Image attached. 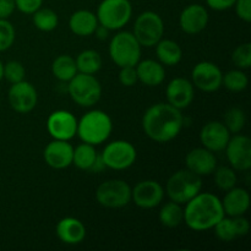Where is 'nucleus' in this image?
I'll return each instance as SVG.
<instances>
[{
  "label": "nucleus",
  "instance_id": "obj_1",
  "mask_svg": "<svg viewBox=\"0 0 251 251\" xmlns=\"http://www.w3.org/2000/svg\"><path fill=\"white\" fill-rule=\"evenodd\" d=\"M184 125L181 110L169 103L151 105L142 117V129L154 142L166 144L180 134Z\"/></svg>",
  "mask_w": 251,
  "mask_h": 251
},
{
  "label": "nucleus",
  "instance_id": "obj_2",
  "mask_svg": "<svg viewBox=\"0 0 251 251\" xmlns=\"http://www.w3.org/2000/svg\"><path fill=\"white\" fill-rule=\"evenodd\" d=\"M222 201L211 193H199L184 207V222L195 232L212 229L225 217Z\"/></svg>",
  "mask_w": 251,
  "mask_h": 251
},
{
  "label": "nucleus",
  "instance_id": "obj_3",
  "mask_svg": "<svg viewBox=\"0 0 251 251\" xmlns=\"http://www.w3.org/2000/svg\"><path fill=\"white\" fill-rule=\"evenodd\" d=\"M112 131V118L103 110H90L85 115H82L80 120H77L76 135H78L82 142L93 145V146L107 141Z\"/></svg>",
  "mask_w": 251,
  "mask_h": 251
},
{
  "label": "nucleus",
  "instance_id": "obj_4",
  "mask_svg": "<svg viewBox=\"0 0 251 251\" xmlns=\"http://www.w3.org/2000/svg\"><path fill=\"white\" fill-rule=\"evenodd\" d=\"M202 190V179L191 171L180 169L169 176L166 184L167 195L172 201L185 205Z\"/></svg>",
  "mask_w": 251,
  "mask_h": 251
},
{
  "label": "nucleus",
  "instance_id": "obj_5",
  "mask_svg": "<svg viewBox=\"0 0 251 251\" xmlns=\"http://www.w3.org/2000/svg\"><path fill=\"white\" fill-rule=\"evenodd\" d=\"M141 48L132 32H118L109 43L110 59L119 68L135 66L141 59Z\"/></svg>",
  "mask_w": 251,
  "mask_h": 251
},
{
  "label": "nucleus",
  "instance_id": "obj_6",
  "mask_svg": "<svg viewBox=\"0 0 251 251\" xmlns=\"http://www.w3.org/2000/svg\"><path fill=\"white\" fill-rule=\"evenodd\" d=\"M68 83L71 100L81 107H92L100 100L102 85L95 75L77 73Z\"/></svg>",
  "mask_w": 251,
  "mask_h": 251
},
{
  "label": "nucleus",
  "instance_id": "obj_7",
  "mask_svg": "<svg viewBox=\"0 0 251 251\" xmlns=\"http://www.w3.org/2000/svg\"><path fill=\"white\" fill-rule=\"evenodd\" d=\"M98 24L110 31H118L126 26L132 16V6L129 0H102L97 7Z\"/></svg>",
  "mask_w": 251,
  "mask_h": 251
},
{
  "label": "nucleus",
  "instance_id": "obj_8",
  "mask_svg": "<svg viewBox=\"0 0 251 251\" xmlns=\"http://www.w3.org/2000/svg\"><path fill=\"white\" fill-rule=\"evenodd\" d=\"M132 33L140 46L151 48L163 38L164 22L157 12L144 11L135 20Z\"/></svg>",
  "mask_w": 251,
  "mask_h": 251
},
{
  "label": "nucleus",
  "instance_id": "obj_9",
  "mask_svg": "<svg viewBox=\"0 0 251 251\" xmlns=\"http://www.w3.org/2000/svg\"><path fill=\"white\" fill-rule=\"evenodd\" d=\"M105 168L113 171H125L134 166L137 152L134 145L125 140H115L109 142L100 153Z\"/></svg>",
  "mask_w": 251,
  "mask_h": 251
},
{
  "label": "nucleus",
  "instance_id": "obj_10",
  "mask_svg": "<svg viewBox=\"0 0 251 251\" xmlns=\"http://www.w3.org/2000/svg\"><path fill=\"white\" fill-rule=\"evenodd\" d=\"M96 200L107 208H122L131 201V188L122 179H109L96 190Z\"/></svg>",
  "mask_w": 251,
  "mask_h": 251
},
{
  "label": "nucleus",
  "instance_id": "obj_11",
  "mask_svg": "<svg viewBox=\"0 0 251 251\" xmlns=\"http://www.w3.org/2000/svg\"><path fill=\"white\" fill-rule=\"evenodd\" d=\"M223 73L215 63L200 61L191 71V82L194 87L203 92H216L222 87Z\"/></svg>",
  "mask_w": 251,
  "mask_h": 251
},
{
  "label": "nucleus",
  "instance_id": "obj_12",
  "mask_svg": "<svg viewBox=\"0 0 251 251\" xmlns=\"http://www.w3.org/2000/svg\"><path fill=\"white\" fill-rule=\"evenodd\" d=\"M227 159L234 171L247 172L251 168V140L245 135L230 136L225 149Z\"/></svg>",
  "mask_w": 251,
  "mask_h": 251
},
{
  "label": "nucleus",
  "instance_id": "obj_13",
  "mask_svg": "<svg viewBox=\"0 0 251 251\" xmlns=\"http://www.w3.org/2000/svg\"><path fill=\"white\" fill-rule=\"evenodd\" d=\"M10 107L19 114H27L36 108L38 103V93L34 86L28 81L12 83L9 90Z\"/></svg>",
  "mask_w": 251,
  "mask_h": 251
},
{
  "label": "nucleus",
  "instance_id": "obj_14",
  "mask_svg": "<svg viewBox=\"0 0 251 251\" xmlns=\"http://www.w3.org/2000/svg\"><path fill=\"white\" fill-rule=\"evenodd\" d=\"M47 130L54 140L70 141L77 131V119L68 110H55L47 119Z\"/></svg>",
  "mask_w": 251,
  "mask_h": 251
},
{
  "label": "nucleus",
  "instance_id": "obj_15",
  "mask_svg": "<svg viewBox=\"0 0 251 251\" xmlns=\"http://www.w3.org/2000/svg\"><path fill=\"white\" fill-rule=\"evenodd\" d=\"M164 198V189L156 180L139 181L131 189V200L140 208L150 210L161 205Z\"/></svg>",
  "mask_w": 251,
  "mask_h": 251
},
{
  "label": "nucleus",
  "instance_id": "obj_16",
  "mask_svg": "<svg viewBox=\"0 0 251 251\" xmlns=\"http://www.w3.org/2000/svg\"><path fill=\"white\" fill-rule=\"evenodd\" d=\"M230 136L232 134L228 131L226 125L217 120L206 123L200 131V141L202 147L210 150L213 153L225 151Z\"/></svg>",
  "mask_w": 251,
  "mask_h": 251
},
{
  "label": "nucleus",
  "instance_id": "obj_17",
  "mask_svg": "<svg viewBox=\"0 0 251 251\" xmlns=\"http://www.w3.org/2000/svg\"><path fill=\"white\" fill-rule=\"evenodd\" d=\"M74 146L69 141L54 140L49 142L43 152L46 163L53 169H65L73 164Z\"/></svg>",
  "mask_w": 251,
  "mask_h": 251
},
{
  "label": "nucleus",
  "instance_id": "obj_18",
  "mask_svg": "<svg viewBox=\"0 0 251 251\" xmlns=\"http://www.w3.org/2000/svg\"><path fill=\"white\" fill-rule=\"evenodd\" d=\"M167 100L176 109L188 108L195 97V88L191 81L184 77H176L168 83L166 90Z\"/></svg>",
  "mask_w": 251,
  "mask_h": 251
},
{
  "label": "nucleus",
  "instance_id": "obj_19",
  "mask_svg": "<svg viewBox=\"0 0 251 251\" xmlns=\"http://www.w3.org/2000/svg\"><path fill=\"white\" fill-rule=\"evenodd\" d=\"M208 24V12L200 4H191L186 6L179 16V26L186 34H199L206 28Z\"/></svg>",
  "mask_w": 251,
  "mask_h": 251
},
{
  "label": "nucleus",
  "instance_id": "obj_20",
  "mask_svg": "<svg viewBox=\"0 0 251 251\" xmlns=\"http://www.w3.org/2000/svg\"><path fill=\"white\" fill-rule=\"evenodd\" d=\"M186 168L200 176H210L217 167L215 153L205 147L194 149L185 157Z\"/></svg>",
  "mask_w": 251,
  "mask_h": 251
},
{
  "label": "nucleus",
  "instance_id": "obj_21",
  "mask_svg": "<svg viewBox=\"0 0 251 251\" xmlns=\"http://www.w3.org/2000/svg\"><path fill=\"white\" fill-rule=\"evenodd\" d=\"M55 234L60 242L68 245H77L86 238V227L75 217H64L56 223Z\"/></svg>",
  "mask_w": 251,
  "mask_h": 251
},
{
  "label": "nucleus",
  "instance_id": "obj_22",
  "mask_svg": "<svg viewBox=\"0 0 251 251\" xmlns=\"http://www.w3.org/2000/svg\"><path fill=\"white\" fill-rule=\"evenodd\" d=\"M222 201V207L225 215L228 217L243 216L248 212L250 207V195L244 188H237L228 190Z\"/></svg>",
  "mask_w": 251,
  "mask_h": 251
},
{
  "label": "nucleus",
  "instance_id": "obj_23",
  "mask_svg": "<svg viewBox=\"0 0 251 251\" xmlns=\"http://www.w3.org/2000/svg\"><path fill=\"white\" fill-rule=\"evenodd\" d=\"M137 73V78L141 83L149 87H157L166 78V70L159 61L153 59L140 60L135 65Z\"/></svg>",
  "mask_w": 251,
  "mask_h": 251
},
{
  "label": "nucleus",
  "instance_id": "obj_24",
  "mask_svg": "<svg viewBox=\"0 0 251 251\" xmlns=\"http://www.w3.org/2000/svg\"><path fill=\"white\" fill-rule=\"evenodd\" d=\"M96 14L90 10H77L74 12L69 20V27L71 32L78 37H88L95 33L98 26Z\"/></svg>",
  "mask_w": 251,
  "mask_h": 251
},
{
  "label": "nucleus",
  "instance_id": "obj_25",
  "mask_svg": "<svg viewBox=\"0 0 251 251\" xmlns=\"http://www.w3.org/2000/svg\"><path fill=\"white\" fill-rule=\"evenodd\" d=\"M156 55L163 66H176L183 59V50L176 42L162 38L156 44Z\"/></svg>",
  "mask_w": 251,
  "mask_h": 251
},
{
  "label": "nucleus",
  "instance_id": "obj_26",
  "mask_svg": "<svg viewBox=\"0 0 251 251\" xmlns=\"http://www.w3.org/2000/svg\"><path fill=\"white\" fill-rule=\"evenodd\" d=\"M98 158H100V153H98L93 145L82 142V144L74 149L73 164L76 168L81 169V171H92L93 166H95Z\"/></svg>",
  "mask_w": 251,
  "mask_h": 251
},
{
  "label": "nucleus",
  "instance_id": "obj_27",
  "mask_svg": "<svg viewBox=\"0 0 251 251\" xmlns=\"http://www.w3.org/2000/svg\"><path fill=\"white\" fill-rule=\"evenodd\" d=\"M51 73L54 77L61 82H69L77 74L75 59L68 54H61L54 59L51 64Z\"/></svg>",
  "mask_w": 251,
  "mask_h": 251
},
{
  "label": "nucleus",
  "instance_id": "obj_28",
  "mask_svg": "<svg viewBox=\"0 0 251 251\" xmlns=\"http://www.w3.org/2000/svg\"><path fill=\"white\" fill-rule=\"evenodd\" d=\"M159 222L167 228H176L184 222V208L180 203L169 201L164 203L158 213Z\"/></svg>",
  "mask_w": 251,
  "mask_h": 251
},
{
  "label": "nucleus",
  "instance_id": "obj_29",
  "mask_svg": "<svg viewBox=\"0 0 251 251\" xmlns=\"http://www.w3.org/2000/svg\"><path fill=\"white\" fill-rule=\"evenodd\" d=\"M77 73L95 75L102 68V56L97 50L93 49H86L82 50L75 59Z\"/></svg>",
  "mask_w": 251,
  "mask_h": 251
},
{
  "label": "nucleus",
  "instance_id": "obj_30",
  "mask_svg": "<svg viewBox=\"0 0 251 251\" xmlns=\"http://www.w3.org/2000/svg\"><path fill=\"white\" fill-rule=\"evenodd\" d=\"M32 16V21L37 29L42 32H51L58 27L59 17L54 10L48 7H39L34 11Z\"/></svg>",
  "mask_w": 251,
  "mask_h": 251
},
{
  "label": "nucleus",
  "instance_id": "obj_31",
  "mask_svg": "<svg viewBox=\"0 0 251 251\" xmlns=\"http://www.w3.org/2000/svg\"><path fill=\"white\" fill-rule=\"evenodd\" d=\"M248 85H249V78L242 69L230 70L223 74L222 86H225L230 92H243L248 87Z\"/></svg>",
  "mask_w": 251,
  "mask_h": 251
},
{
  "label": "nucleus",
  "instance_id": "obj_32",
  "mask_svg": "<svg viewBox=\"0 0 251 251\" xmlns=\"http://www.w3.org/2000/svg\"><path fill=\"white\" fill-rule=\"evenodd\" d=\"M213 179H215V184L220 190L228 191L230 189L234 188L237 185V174L232 167L222 166L216 167L213 171Z\"/></svg>",
  "mask_w": 251,
  "mask_h": 251
},
{
  "label": "nucleus",
  "instance_id": "obj_33",
  "mask_svg": "<svg viewBox=\"0 0 251 251\" xmlns=\"http://www.w3.org/2000/svg\"><path fill=\"white\" fill-rule=\"evenodd\" d=\"M245 123H247V115L244 110L240 108L233 107L226 112L223 124L226 125L230 134H239L244 129Z\"/></svg>",
  "mask_w": 251,
  "mask_h": 251
},
{
  "label": "nucleus",
  "instance_id": "obj_34",
  "mask_svg": "<svg viewBox=\"0 0 251 251\" xmlns=\"http://www.w3.org/2000/svg\"><path fill=\"white\" fill-rule=\"evenodd\" d=\"M213 229H215V235L221 242H233V240H235L238 238L234 229V226H233L232 218L230 217H226L225 216L220 222L216 223Z\"/></svg>",
  "mask_w": 251,
  "mask_h": 251
},
{
  "label": "nucleus",
  "instance_id": "obj_35",
  "mask_svg": "<svg viewBox=\"0 0 251 251\" xmlns=\"http://www.w3.org/2000/svg\"><path fill=\"white\" fill-rule=\"evenodd\" d=\"M16 39V31L7 19H0V51L11 48Z\"/></svg>",
  "mask_w": 251,
  "mask_h": 251
},
{
  "label": "nucleus",
  "instance_id": "obj_36",
  "mask_svg": "<svg viewBox=\"0 0 251 251\" xmlns=\"http://www.w3.org/2000/svg\"><path fill=\"white\" fill-rule=\"evenodd\" d=\"M232 60L238 69H249L251 66V43L247 42L234 49L232 54Z\"/></svg>",
  "mask_w": 251,
  "mask_h": 251
},
{
  "label": "nucleus",
  "instance_id": "obj_37",
  "mask_svg": "<svg viewBox=\"0 0 251 251\" xmlns=\"http://www.w3.org/2000/svg\"><path fill=\"white\" fill-rule=\"evenodd\" d=\"M25 75H26V70L20 61L11 60L4 64V78H6V81H9L11 85L24 81Z\"/></svg>",
  "mask_w": 251,
  "mask_h": 251
},
{
  "label": "nucleus",
  "instance_id": "obj_38",
  "mask_svg": "<svg viewBox=\"0 0 251 251\" xmlns=\"http://www.w3.org/2000/svg\"><path fill=\"white\" fill-rule=\"evenodd\" d=\"M139 81L135 66H123L119 71V82L125 87H132Z\"/></svg>",
  "mask_w": 251,
  "mask_h": 251
},
{
  "label": "nucleus",
  "instance_id": "obj_39",
  "mask_svg": "<svg viewBox=\"0 0 251 251\" xmlns=\"http://www.w3.org/2000/svg\"><path fill=\"white\" fill-rule=\"evenodd\" d=\"M43 0H15V6L20 12L32 15L34 11L42 7Z\"/></svg>",
  "mask_w": 251,
  "mask_h": 251
},
{
  "label": "nucleus",
  "instance_id": "obj_40",
  "mask_svg": "<svg viewBox=\"0 0 251 251\" xmlns=\"http://www.w3.org/2000/svg\"><path fill=\"white\" fill-rule=\"evenodd\" d=\"M235 14L242 21L251 22V0H235Z\"/></svg>",
  "mask_w": 251,
  "mask_h": 251
},
{
  "label": "nucleus",
  "instance_id": "obj_41",
  "mask_svg": "<svg viewBox=\"0 0 251 251\" xmlns=\"http://www.w3.org/2000/svg\"><path fill=\"white\" fill-rule=\"evenodd\" d=\"M232 218L233 226H234L235 233H237L238 238L240 237H245V235L249 234L250 232V222L248 218L243 216H235V217H230Z\"/></svg>",
  "mask_w": 251,
  "mask_h": 251
},
{
  "label": "nucleus",
  "instance_id": "obj_42",
  "mask_svg": "<svg viewBox=\"0 0 251 251\" xmlns=\"http://www.w3.org/2000/svg\"><path fill=\"white\" fill-rule=\"evenodd\" d=\"M206 4L215 11H226L234 6L235 0H206Z\"/></svg>",
  "mask_w": 251,
  "mask_h": 251
},
{
  "label": "nucleus",
  "instance_id": "obj_43",
  "mask_svg": "<svg viewBox=\"0 0 251 251\" xmlns=\"http://www.w3.org/2000/svg\"><path fill=\"white\" fill-rule=\"evenodd\" d=\"M15 9V0H0V19H9Z\"/></svg>",
  "mask_w": 251,
  "mask_h": 251
},
{
  "label": "nucleus",
  "instance_id": "obj_44",
  "mask_svg": "<svg viewBox=\"0 0 251 251\" xmlns=\"http://www.w3.org/2000/svg\"><path fill=\"white\" fill-rule=\"evenodd\" d=\"M109 32L110 29H108L107 27L102 26V25H98L93 34H96L98 39H107L108 36H109Z\"/></svg>",
  "mask_w": 251,
  "mask_h": 251
},
{
  "label": "nucleus",
  "instance_id": "obj_45",
  "mask_svg": "<svg viewBox=\"0 0 251 251\" xmlns=\"http://www.w3.org/2000/svg\"><path fill=\"white\" fill-rule=\"evenodd\" d=\"M2 78H4V64L0 60V81H1Z\"/></svg>",
  "mask_w": 251,
  "mask_h": 251
}]
</instances>
